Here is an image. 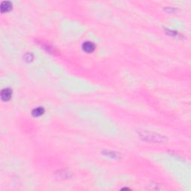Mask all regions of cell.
Returning <instances> with one entry per match:
<instances>
[{
	"label": "cell",
	"mask_w": 191,
	"mask_h": 191,
	"mask_svg": "<svg viewBox=\"0 0 191 191\" xmlns=\"http://www.w3.org/2000/svg\"><path fill=\"white\" fill-rule=\"evenodd\" d=\"M12 8V4L8 1H4L1 4V11L2 13L9 11Z\"/></svg>",
	"instance_id": "obj_3"
},
{
	"label": "cell",
	"mask_w": 191,
	"mask_h": 191,
	"mask_svg": "<svg viewBox=\"0 0 191 191\" xmlns=\"http://www.w3.org/2000/svg\"><path fill=\"white\" fill-rule=\"evenodd\" d=\"M83 50L85 51L86 52H92L95 50V45L92 42L86 41L83 43L82 45Z\"/></svg>",
	"instance_id": "obj_2"
},
{
	"label": "cell",
	"mask_w": 191,
	"mask_h": 191,
	"mask_svg": "<svg viewBox=\"0 0 191 191\" xmlns=\"http://www.w3.org/2000/svg\"><path fill=\"white\" fill-rule=\"evenodd\" d=\"M44 113V109L42 107H38L35 108L32 111V115L35 116V117H40L41 116L42 114Z\"/></svg>",
	"instance_id": "obj_4"
},
{
	"label": "cell",
	"mask_w": 191,
	"mask_h": 191,
	"mask_svg": "<svg viewBox=\"0 0 191 191\" xmlns=\"http://www.w3.org/2000/svg\"><path fill=\"white\" fill-rule=\"evenodd\" d=\"M12 96V90L10 88H5L1 92V98L3 101H8L11 99Z\"/></svg>",
	"instance_id": "obj_1"
}]
</instances>
